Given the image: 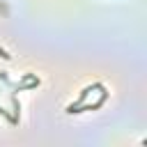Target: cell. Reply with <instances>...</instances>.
<instances>
[{"instance_id": "5", "label": "cell", "mask_w": 147, "mask_h": 147, "mask_svg": "<svg viewBox=\"0 0 147 147\" xmlns=\"http://www.w3.org/2000/svg\"><path fill=\"white\" fill-rule=\"evenodd\" d=\"M0 57H2V60H11V55H9L5 48H0Z\"/></svg>"}, {"instance_id": "3", "label": "cell", "mask_w": 147, "mask_h": 147, "mask_svg": "<svg viewBox=\"0 0 147 147\" xmlns=\"http://www.w3.org/2000/svg\"><path fill=\"white\" fill-rule=\"evenodd\" d=\"M0 115H5V117H7V122H9V124H18V117H14V115H9V113H7V110H5V108H2V106H0Z\"/></svg>"}, {"instance_id": "4", "label": "cell", "mask_w": 147, "mask_h": 147, "mask_svg": "<svg viewBox=\"0 0 147 147\" xmlns=\"http://www.w3.org/2000/svg\"><path fill=\"white\" fill-rule=\"evenodd\" d=\"M11 108H14V117H18V110H21V103H18V99L11 94Z\"/></svg>"}, {"instance_id": "1", "label": "cell", "mask_w": 147, "mask_h": 147, "mask_svg": "<svg viewBox=\"0 0 147 147\" xmlns=\"http://www.w3.org/2000/svg\"><path fill=\"white\" fill-rule=\"evenodd\" d=\"M16 92H21V90H34V87H39V78L34 76V74H23V83H18V85H11Z\"/></svg>"}, {"instance_id": "6", "label": "cell", "mask_w": 147, "mask_h": 147, "mask_svg": "<svg viewBox=\"0 0 147 147\" xmlns=\"http://www.w3.org/2000/svg\"><path fill=\"white\" fill-rule=\"evenodd\" d=\"M0 80H7V71H0Z\"/></svg>"}, {"instance_id": "2", "label": "cell", "mask_w": 147, "mask_h": 147, "mask_svg": "<svg viewBox=\"0 0 147 147\" xmlns=\"http://www.w3.org/2000/svg\"><path fill=\"white\" fill-rule=\"evenodd\" d=\"M94 87H103V85H101V83H94V85H90V87H85V90L80 92V96H78V99H76L74 103H69V106H67V113H71V115H74V110H76V108H78L80 103H85V101H87V96H90V92H92Z\"/></svg>"}]
</instances>
